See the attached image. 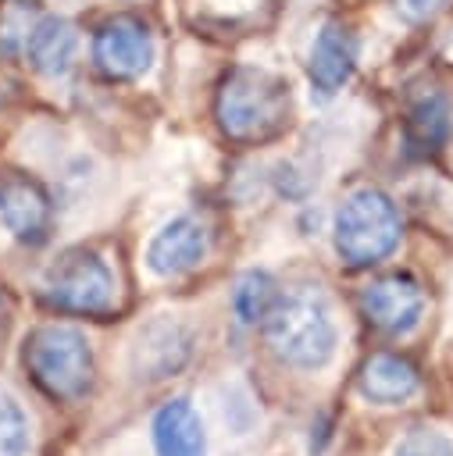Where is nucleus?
Segmentation results:
<instances>
[{
    "mask_svg": "<svg viewBox=\"0 0 453 456\" xmlns=\"http://www.w3.org/2000/svg\"><path fill=\"white\" fill-rule=\"evenodd\" d=\"M264 338L271 353L300 370H317L335 353V321L321 292L289 289L264 317Z\"/></svg>",
    "mask_w": 453,
    "mask_h": 456,
    "instance_id": "f03ea898",
    "label": "nucleus"
},
{
    "mask_svg": "<svg viewBox=\"0 0 453 456\" xmlns=\"http://www.w3.org/2000/svg\"><path fill=\"white\" fill-rule=\"evenodd\" d=\"M360 314L385 335H407L421 324L424 289L410 274H382L360 289Z\"/></svg>",
    "mask_w": 453,
    "mask_h": 456,
    "instance_id": "0eeeda50",
    "label": "nucleus"
},
{
    "mask_svg": "<svg viewBox=\"0 0 453 456\" xmlns=\"http://www.w3.org/2000/svg\"><path fill=\"white\" fill-rule=\"evenodd\" d=\"M392 456H453V442L435 428H410L396 442Z\"/></svg>",
    "mask_w": 453,
    "mask_h": 456,
    "instance_id": "a211bd4d",
    "label": "nucleus"
},
{
    "mask_svg": "<svg viewBox=\"0 0 453 456\" xmlns=\"http://www.w3.org/2000/svg\"><path fill=\"white\" fill-rule=\"evenodd\" d=\"M189 349H193L189 331L178 321L161 317L143 328L139 346H136V363H139L143 378H168L189 360Z\"/></svg>",
    "mask_w": 453,
    "mask_h": 456,
    "instance_id": "4468645a",
    "label": "nucleus"
},
{
    "mask_svg": "<svg viewBox=\"0 0 453 456\" xmlns=\"http://www.w3.org/2000/svg\"><path fill=\"white\" fill-rule=\"evenodd\" d=\"M75 50H78V32L68 18H57V14L39 18L25 36V57L46 78L68 75V68L75 61Z\"/></svg>",
    "mask_w": 453,
    "mask_h": 456,
    "instance_id": "ddd939ff",
    "label": "nucleus"
},
{
    "mask_svg": "<svg viewBox=\"0 0 453 456\" xmlns=\"http://www.w3.org/2000/svg\"><path fill=\"white\" fill-rule=\"evenodd\" d=\"M210 249V232L200 217L182 214L171 217L146 246V267L157 278H175L182 271H193Z\"/></svg>",
    "mask_w": 453,
    "mask_h": 456,
    "instance_id": "1a4fd4ad",
    "label": "nucleus"
},
{
    "mask_svg": "<svg viewBox=\"0 0 453 456\" xmlns=\"http://www.w3.org/2000/svg\"><path fill=\"white\" fill-rule=\"evenodd\" d=\"M153 449L157 456H207V435L196 406L189 399H168L153 413Z\"/></svg>",
    "mask_w": 453,
    "mask_h": 456,
    "instance_id": "9b49d317",
    "label": "nucleus"
},
{
    "mask_svg": "<svg viewBox=\"0 0 453 456\" xmlns=\"http://www.w3.org/2000/svg\"><path fill=\"white\" fill-rule=\"evenodd\" d=\"M21 363L29 378L61 403L82 399L93 385V349L89 338L71 324H39L25 335Z\"/></svg>",
    "mask_w": 453,
    "mask_h": 456,
    "instance_id": "7ed1b4c3",
    "label": "nucleus"
},
{
    "mask_svg": "<svg viewBox=\"0 0 453 456\" xmlns=\"http://www.w3.org/2000/svg\"><path fill=\"white\" fill-rule=\"evenodd\" d=\"M29 452V420L21 406L0 395V456H25Z\"/></svg>",
    "mask_w": 453,
    "mask_h": 456,
    "instance_id": "f3484780",
    "label": "nucleus"
},
{
    "mask_svg": "<svg viewBox=\"0 0 453 456\" xmlns=\"http://www.w3.org/2000/svg\"><path fill=\"white\" fill-rule=\"evenodd\" d=\"M7 324H11V303H7V292L0 289V338H4Z\"/></svg>",
    "mask_w": 453,
    "mask_h": 456,
    "instance_id": "aec40b11",
    "label": "nucleus"
},
{
    "mask_svg": "<svg viewBox=\"0 0 453 456\" xmlns=\"http://www.w3.org/2000/svg\"><path fill=\"white\" fill-rule=\"evenodd\" d=\"M289 86L264 68H232L214 100L218 128L232 142H264L289 125Z\"/></svg>",
    "mask_w": 453,
    "mask_h": 456,
    "instance_id": "f257e3e1",
    "label": "nucleus"
},
{
    "mask_svg": "<svg viewBox=\"0 0 453 456\" xmlns=\"http://www.w3.org/2000/svg\"><path fill=\"white\" fill-rule=\"evenodd\" d=\"M278 285L268 271H243L232 289V310L243 324H264L271 306L278 303Z\"/></svg>",
    "mask_w": 453,
    "mask_h": 456,
    "instance_id": "dca6fc26",
    "label": "nucleus"
},
{
    "mask_svg": "<svg viewBox=\"0 0 453 456\" xmlns=\"http://www.w3.org/2000/svg\"><path fill=\"white\" fill-rule=\"evenodd\" d=\"M0 221L25 246L46 242L50 239V228H54L50 192L32 175L4 171L0 175Z\"/></svg>",
    "mask_w": 453,
    "mask_h": 456,
    "instance_id": "6e6552de",
    "label": "nucleus"
},
{
    "mask_svg": "<svg viewBox=\"0 0 453 456\" xmlns=\"http://www.w3.org/2000/svg\"><path fill=\"white\" fill-rule=\"evenodd\" d=\"M357 385H360L364 399H371L378 406H399L421 388V374L399 353H371L360 367Z\"/></svg>",
    "mask_w": 453,
    "mask_h": 456,
    "instance_id": "f8f14e48",
    "label": "nucleus"
},
{
    "mask_svg": "<svg viewBox=\"0 0 453 456\" xmlns=\"http://www.w3.org/2000/svg\"><path fill=\"white\" fill-rule=\"evenodd\" d=\"M449 139V103L439 93H428L421 100L410 103L407 110V146L417 157H428L435 150H442V142Z\"/></svg>",
    "mask_w": 453,
    "mask_h": 456,
    "instance_id": "2eb2a0df",
    "label": "nucleus"
},
{
    "mask_svg": "<svg viewBox=\"0 0 453 456\" xmlns=\"http://www.w3.org/2000/svg\"><path fill=\"white\" fill-rule=\"evenodd\" d=\"M93 61L111 82H132L146 75L153 64V36L146 21L136 14L107 18L93 36Z\"/></svg>",
    "mask_w": 453,
    "mask_h": 456,
    "instance_id": "423d86ee",
    "label": "nucleus"
},
{
    "mask_svg": "<svg viewBox=\"0 0 453 456\" xmlns=\"http://www.w3.org/2000/svg\"><path fill=\"white\" fill-rule=\"evenodd\" d=\"M446 7V0H396V11L407 21H428Z\"/></svg>",
    "mask_w": 453,
    "mask_h": 456,
    "instance_id": "6ab92c4d",
    "label": "nucleus"
},
{
    "mask_svg": "<svg viewBox=\"0 0 453 456\" xmlns=\"http://www.w3.org/2000/svg\"><path fill=\"white\" fill-rule=\"evenodd\" d=\"M357 68V36L350 25L342 21H328L321 25L314 46H310V61H307V75L310 86L317 89V96H332L346 86V78Z\"/></svg>",
    "mask_w": 453,
    "mask_h": 456,
    "instance_id": "9d476101",
    "label": "nucleus"
},
{
    "mask_svg": "<svg viewBox=\"0 0 453 456\" xmlns=\"http://www.w3.org/2000/svg\"><path fill=\"white\" fill-rule=\"evenodd\" d=\"M39 289L54 310L78 317H103L114 306V274L93 249H64L43 271Z\"/></svg>",
    "mask_w": 453,
    "mask_h": 456,
    "instance_id": "39448f33",
    "label": "nucleus"
},
{
    "mask_svg": "<svg viewBox=\"0 0 453 456\" xmlns=\"http://www.w3.org/2000/svg\"><path fill=\"white\" fill-rule=\"evenodd\" d=\"M399 210L396 203L382 192V189H353L339 210H335V224H332V239H335V253L350 264V267H371L378 260H385L396 246H399Z\"/></svg>",
    "mask_w": 453,
    "mask_h": 456,
    "instance_id": "20e7f679",
    "label": "nucleus"
}]
</instances>
